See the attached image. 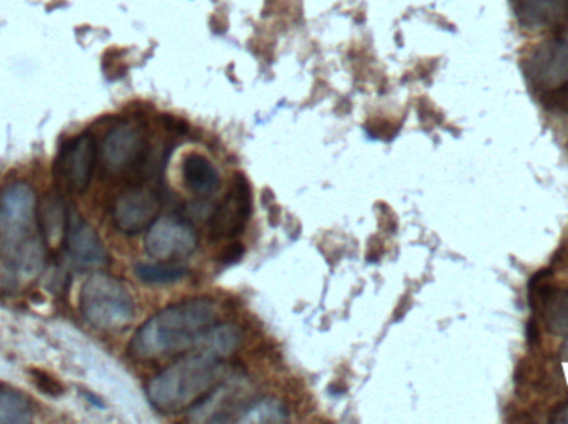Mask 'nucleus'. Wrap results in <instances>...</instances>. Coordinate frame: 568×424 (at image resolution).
<instances>
[{
  "label": "nucleus",
  "mask_w": 568,
  "mask_h": 424,
  "mask_svg": "<svg viewBox=\"0 0 568 424\" xmlns=\"http://www.w3.org/2000/svg\"><path fill=\"white\" fill-rule=\"evenodd\" d=\"M39 201L27 183L0 192V256L17 280L32 279L45 266L47 247L40 232Z\"/></svg>",
  "instance_id": "nucleus-1"
},
{
  "label": "nucleus",
  "mask_w": 568,
  "mask_h": 424,
  "mask_svg": "<svg viewBox=\"0 0 568 424\" xmlns=\"http://www.w3.org/2000/svg\"><path fill=\"white\" fill-rule=\"evenodd\" d=\"M219 310L212 299H193L166 307L146 320L129 343V355L136 360H153L192 349L215 327Z\"/></svg>",
  "instance_id": "nucleus-2"
},
{
  "label": "nucleus",
  "mask_w": 568,
  "mask_h": 424,
  "mask_svg": "<svg viewBox=\"0 0 568 424\" xmlns=\"http://www.w3.org/2000/svg\"><path fill=\"white\" fill-rule=\"evenodd\" d=\"M225 376L219 355L189 356L155 376L146 386V396L160 413L185 412L205 402Z\"/></svg>",
  "instance_id": "nucleus-3"
},
{
  "label": "nucleus",
  "mask_w": 568,
  "mask_h": 424,
  "mask_svg": "<svg viewBox=\"0 0 568 424\" xmlns=\"http://www.w3.org/2000/svg\"><path fill=\"white\" fill-rule=\"evenodd\" d=\"M80 312L83 319L103 332L125 329L135 317V302L125 283L106 273L87 279L80 290Z\"/></svg>",
  "instance_id": "nucleus-4"
},
{
  "label": "nucleus",
  "mask_w": 568,
  "mask_h": 424,
  "mask_svg": "<svg viewBox=\"0 0 568 424\" xmlns=\"http://www.w3.org/2000/svg\"><path fill=\"white\" fill-rule=\"evenodd\" d=\"M152 158V145L145 125L123 120L109 130L99 146V159L110 176H139Z\"/></svg>",
  "instance_id": "nucleus-5"
},
{
  "label": "nucleus",
  "mask_w": 568,
  "mask_h": 424,
  "mask_svg": "<svg viewBox=\"0 0 568 424\" xmlns=\"http://www.w3.org/2000/svg\"><path fill=\"white\" fill-rule=\"evenodd\" d=\"M530 85L552 106L568 108V35L542 43L530 56Z\"/></svg>",
  "instance_id": "nucleus-6"
},
{
  "label": "nucleus",
  "mask_w": 568,
  "mask_h": 424,
  "mask_svg": "<svg viewBox=\"0 0 568 424\" xmlns=\"http://www.w3.org/2000/svg\"><path fill=\"white\" fill-rule=\"evenodd\" d=\"M99 159V146L90 133H82L63 145L57 159V175L67 189L85 193L92 182L93 168Z\"/></svg>",
  "instance_id": "nucleus-7"
},
{
  "label": "nucleus",
  "mask_w": 568,
  "mask_h": 424,
  "mask_svg": "<svg viewBox=\"0 0 568 424\" xmlns=\"http://www.w3.org/2000/svg\"><path fill=\"white\" fill-rule=\"evenodd\" d=\"M162 209V196L153 189L135 186L115 199L112 217L116 229L123 234L142 232L152 226Z\"/></svg>",
  "instance_id": "nucleus-8"
},
{
  "label": "nucleus",
  "mask_w": 568,
  "mask_h": 424,
  "mask_svg": "<svg viewBox=\"0 0 568 424\" xmlns=\"http://www.w3.org/2000/svg\"><path fill=\"white\" fill-rule=\"evenodd\" d=\"M252 188H250L248 179L243 173H236L233 188L226 195L225 201L210 217L212 239L240 236L252 216Z\"/></svg>",
  "instance_id": "nucleus-9"
},
{
  "label": "nucleus",
  "mask_w": 568,
  "mask_h": 424,
  "mask_svg": "<svg viewBox=\"0 0 568 424\" xmlns=\"http://www.w3.org/2000/svg\"><path fill=\"white\" fill-rule=\"evenodd\" d=\"M63 247L67 256L80 269H95L109 260L99 234L75 208H70L67 213Z\"/></svg>",
  "instance_id": "nucleus-10"
},
{
  "label": "nucleus",
  "mask_w": 568,
  "mask_h": 424,
  "mask_svg": "<svg viewBox=\"0 0 568 424\" xmlns=\"http://www.w3.org/2000/svg\"><path fill=\"white\" fill-rule=\"evenodd\" d=\"M195 230L182 219L165 217L150 226L145 249L156 260H175L190 256L195 250Z\"/></svg>",
  "instance_id": "nucleus-11"
},
{
  "label": "nucleus",
  "mask_w": 568,
  "mask_h": 424,
  "mask_svg": "<svg viewBox=\"0 0 568 424\" xmlns=\"http://www.w3.org/2000/svg\"><path fill=\"white\" fill-rule=\"evenodd\" d=\"M530 307L540 317L547 332L568 335V290L556 289L534 277L530 286Z\"/></svg>",
  "instance_id": "nucleus-12"
},
{
  "label": "nucleus",
  "mask_w": 568,
  "mask_h": 424,
  "mask_svg": "<svg viewBox=\"0 0 568 424\" xmlns=\"http://www.w3.org/2000/svg\"><path fill=\"white\" fill-rule=\"evenodd\" d=\"M510 7L517 22L532 32L557 29L568 20V0H510Z\"/></svg>",
  "instance_id": "nucleus-13"
},
{
  "label": "nucleus",
  "mask_w": 568,
  "mask_h": 424,
  "mask_svg": "<svg viewBox=\"0 0 568 424\" xmlns=\"http://www.w3.org/2000/svg\"><path fill=\"white\" fill-rule=\"evenodd\" d=\"M67 213H69V209L63 205L62 198L59 195H53V193L47 195L39 203L37 217H39L40 232H42L47 247H53L57 244L63 242Z\"/></svg>",
  "instance_id": "nucleus-14"
},
{
  "label": "nucleus",
  "mask_w": 568,
  "mask_h": 424,
  "mask_svg": "<svg viewBox=\"0 0 568 424\" xmlns=\"http://www.w3.org/2000/svg\"><path fill=\"white\" fill-rule=\"evenodd\" d=\"M183 182L196 196H210L220 188V175L215 166L205 156H186L182 166Z\"/></svg>",
  "instance_id": "nucleus-15"
},
{
  "label": "nucleus",
  "mask_w": 568,
  "mask_h": 424,
  "mask_svg": "<svg viewBox=\"0 0 568 424\" xmlns=\"http://www.w3.org/2000/svg\"><path fill=\"white\" fill-rule=\"evenodd\" d=\"M33 420L29 396L19 390L0 386V424H26Z\"/></svg>",
  "instance_id": "nucleus-16"
},
{
  "label": "nucleus",
  "mask_w": 568,
  "mask_h": 424,
  "mask_svg": "<svg viewBox=\"0 0 568 424\" xmlns=\"http://www.w3.org/2000/svg\"><path fill=\"white\" fill-rule=\"evenodd\" d=\"M242 330L235 325L212 327L205 335L202 337L203 347L210 350V353L219 356L232 355L240 343H242Z\"/></svg>",
  "instance_id": "nucleus-17"
},
{
  "label": "nucleus",
  "mask_w": 568,
  "mask_h": 424,
  "mask_svg": "<svg viewBox=\"0 0 568 424\" xmlns=\"http://www.w3.org/2000/svg\"><path fill=\"white\" fill-rule=\"evenodd\" d=\"M189 273L180 263H136L135 276L145 283H175Z\"/></svg>",
  "instance_id": "nucleus-18"
},
{
  "label": "nucleus",
  "mask_w": 568,
  "mask_h": 424,
  "mask_svg": "<svg viewBox=\"0 0 568 424\" xmlns=\"http://www.w3.org/2000/svg\"><path fill=\"white\" fill-rule=\"evenodd\" d=\"M248 415H243L239 422H284L287 420L286 410L276 400H262V402L246 410Z\"/></svg>",
  "instance_id": "nucleus-19"
},
{
  "label": "nucleus",
  "mask_w": 568,
  "mask_h": 424,
  "mask_svg": "<svg viewBox=\"0 0 568 424\" xmlns=\"http://www.w3.org/2000/svg\"><path fill=\"white\" fill-rule=\"evenodd\" d=\"M30 376H32L33 383H36L37 389L40 392L45 393V395L53 396H62L65 393V389H63L62 383L59 380L50 376L49 373L42 372V370H32L30 372Z\"/></svg>",
  "instance_id": "nucleus-20"
},
{
  "label": "nucleus",
  "mask_w": 568,
  "mask_h": 424,
  "mask_svg": "<svg viewBox=\"0 0 568 424\" xmlns=\"http://www.w3.org/2000/svg\"><path fill=\"white\" fill-rule=\"evenodd\" d=\"M243 254H245V247L242 244H232V246L223 250L222 256H220V262L225 263V266H232V263L239 262L242 259Z\"/></svg>",
  "instance_id": "nucleus-21"
},
{
  "label": "nucleus",
  "mask_w": 568,
  "mask_h": 424,
  "mask_svg": "<svg viewBox=\"0 0 568 424\" xmlns=\"http://www.w3.org/2000/svg\"><path fill=\"white\" fill-rule=\"evenodd\" d=\"M163 125L170 132L175 133V135H186L190 132L189 123L183 122V120L172 118V116H163Z\"/></svg>",
  "instance_id": "nucleus-22"
},
{
  "label": "nucleus",
  "mask_w": 568,
  "mask_h": 424,
  "mask_svg": "<svg viewBox=\"0 0 568 424\" xmlns=\"http://www.w3.org/2000/svg\"><path fill=\"white\" fill-rule=\"evenodd\" d=\"M552 423H568V403L566 405L559 406V409L554 412L552 418H550Z\"/></svg>",
  "instance_id": "nucleus-23"
},
{
  "label": "nucleus",
  "mask_w": 568,
  "mask_h": 424,
  "mask_svg": "<svg viewBox=\"0 0 568 424\" xmlns=\"http://www.w3.org/2000/svg\"><path fill=\"white\" fill-rule=\"evenodd\" d=\"M562 356L564 359L567 360L568 362V342L566 343V347H564V350H562Z\"/></svg>",
  "instance_id": "nucleus-24"
}]
</instances>
